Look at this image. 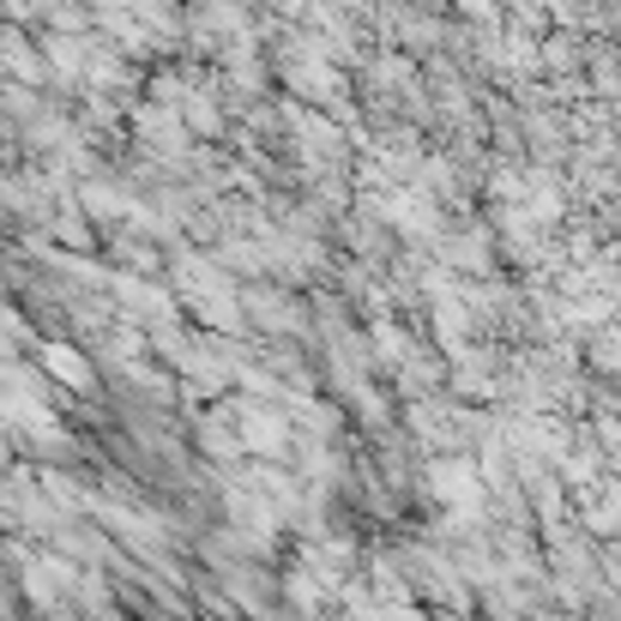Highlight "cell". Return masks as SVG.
Segmentation results:
<instances>
[{"label":"cell","instance_id":"6da1fadb","mask_svg":"<svg viewBox=\"0 0 621 621\" xmlns=\"http://www.w3.org/2000/svg\"><path fill=\"white\" fill-rule=\"evenodd\" d=\"M43 363H49V375H61L67 386H91V368L79 363L73 350H61V344H49V356H43Z\"/></svg>","mask_w":621,"mask_h":621}]
</instances>
